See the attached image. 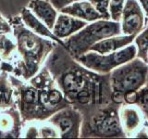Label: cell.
<instances>
[{
  "instance_id": "1",
  "label": "cell",
  "mask_w": 148,
  "mask_h": 139,
  "mask_svg": "<svg viewBox=\"0 0 148 139\" xmlns=\"http://www.w3.org/2000/svg\"><path fill=\"white\" fill-rule=\"evenodd\" d=\"M44 65L76 109L113 103L109 73L101 74L87 69L72 57L64 45H56Z\"/></svg>"
},
{
  "instance_id": "2",
  "label": "cell",
  "mask_w": 148,
  "mask_h": 139,
  "mask_svg": "<svg viewBox=\"0 0 148 139\" xmlns=\"http://www.w3.org/2000/svg\"><path fill=\"white\" fill-rule=\"evenodd\" d=\"M9 79L23 124L45 122L57 111L71 105L45 65L29 80H22L10 73Z\"/></svg>"
},
{
  "instance_id": "3",
  "label": "cell",
  "mask_w": 148,
  "mask_h": 139,
  "mask_svg": "<svg viewBox=\"0 0 148 139\" xmlns=\"http://www.w3.org/2000/svg\"><path fill=\"white\" fill-rule=\"evenodd\" d=\"M17 43V55L12 63V75L29 80L44 66L48 55L58 42L36 34L23 23L20 15L8 18Z\"/></svg>"
},
{
  "instance_id": "4",
  "label": "cell",
  "mask_w": 148,
  "mask_h": 139,
  "mask_svg": "<svg viewBox=\"0 0 148 139\" xmlns=\"http://www.w3.org/2000/svg\"><path fill=\"white\" fill-rule=\"evenodd\" d=\"M119 104L91 106L80 109L82 116L80 137L82 138H125L120 124Z\"/></svg>"
},
{
  "instance_id": "5",
  "label": "cell",
  "mask_w": 148,
  "mask_h": 139,
  "mask_svg": "<svg viewBox=\"0 0 148 139\" xmlns=\"http://www.w3.org/2000/svg\"><path fill=\"white\" fill-rule=\"evenodd\" d=\"M121 34L120 22L100 19L84 26L76 34L64 39L63 44L73 58L87 53L97 42Z\"/></svg>"
},
{
  "instance_id": "6",
  "label": "cell",
  "mask_w": 148,
  "mask_h": 139,
  "mask_svg": "<svg viewBox=\"0 0 148 139\" xmlns=\"http://www.w3.org/2000/svg\"><path fill=\"white\" fill-rule=\"evenodd\" d=\"M148 74V63L134 58L114 69L109 73L112 88V100L123 104V96L128 92L138 91L145 85Z\"/></svg>"
},
{
  "instance_id": "7",
  "label": "cell",
  "mask_w": 148,
  "mask_h": 139,
  "mask_svg": "<svg viewBox=\"0 0 148 139\" xmlns=\"http://www.w3.org/2000/svg\"><path fill=\"white\" fill-rule=\"evenodd\" d=\"M134 58H136V46L132 43L115 52L99 54L94 51H88L87 53L74 58L91 71L101 74H108Z\"/></svg>"
},
{
  "instance_id": "8",
  "label": "cell",
  "mask_w": 148,
  "mask_h": 139,
  "mask_svg": "<svg viewBox=\"0 0 148 139\" xmlns=\"http://www.w3.org/2000/svg\"><path fill=\"white\" fill-rule=\"evenodd\" d=\"M46 120L58 130L61 138L80 137L82 116L72 105L57 111Z\"/></svg>"
},
{
  "instance_id": "9",
  "label": "cell",
  "mask_w": 148,
  "mask_h": 139,
  "mask_svg": "<svg viewBox=\"0 0 148 139\" xmlns=\"http://www.w3.org/2000/svg\"><path fill=\"white\" fill-rule=\"evenodd\" d=\"M17 55V43L13 27L0 12V71L11 72L12 63Z\"/></svg>"
},
{
  "instance_id": "10",
  "label": "cell",
  "mask_w": 148,
  "mask_h": 139,
  "mask_svg": "<svg viewBox=\"0 0 148 139\" xmlns=\"http://www.w3.org/2000/svg\"><path fill=\"white\" fill-rule=\"evenodd\" d=\"M119 22L121 34L125 35L136 36L145 28V15L138 0H126Z\"/></svg>"
},
{
  "instance_id": "11",
  "label": "cell",
  "mask_w": 148,
  "mask_h": 139,
  "mask_svg": "<svg viewBox=\"0 0 148 139\" xmlns=\"http://www.w3.org/2000/svg\"><path fill=\"white\" fill-rule=\"evenodd\" d=\"M119 116L126 137H135L145 125V118L137 105L121 104L119 109Z\"/></svg>"
},
{
  "instance_id": "12",
  "label": "cell",
  "mask_w": 148,
  "mask_h": 139,
  "mask_svg": "<svg viewBox=\"0 0 148 139\" xmlns=\"http://www.w3.org/2000/svg\"><path fill=\"white\" fill-rule=\"evenodd\" d=\"M22 128L23 122L16 105L0 109V138L21 137Z\"/></svg>"
},
{
  "instance_id": "13",
  "label": "cell",
  "mask_w": 148,
  "mask_h": 139,
  "mask_svg": "<svg viewBox=\"0 0 148 139\" xmlns=\"http://www.w3.org/2000/svg\"><path fill=\"white\" fill-rule=\"evenodd\" d=\"M86 25L87 21H85L71 16L69 14L59 12L52 29V32L58 39L64 40L76 34Z\"/></svg>"
},
{
  "instance_id": "14",
  "label": "cell",
  "mask_w": 148,
  "mask_h": 139,
  "mask_svg": "<svg viewBox=\"0 0 148 139\" xmlns=\"http://www.w3.org/2000/svg\"><path fill=\"white\" fill-rule=\"evenodd\" d=\"M59 12L81 19L87 22H92L103 19L101 14L96 10L89 0H82L72 3L69 6L61 8Z\"/></svg>"
},
{
  "instance_id": "15",
  "label": "cell",
  "mask_w": 148,
  "mask_h": 139,
  "mask_svg": "<svg viewBox=\"0 0 148 139\" xmlns=\"http://www.w3.org/2000/svg\"><path fill=\"white\" fill-rule=\"evenodd\" d=\"M27 8L52 31L58 12L50 0H31Z\"/></svg>"
},
{
  "instance_id": "16",
  "label": "cell",
  "mask_w": 148,
  "mask_h": 139,
  "mask_svg": "<svg viewBox=\"0 0 148 139\" xmlns=\"http://www.w3.org/2000/svg\"><path fill=\"white\" fill-rule=\"evenodd\" d=\"M20 16L21 18L23 23L26 25V27L29 28V29L34 32H35L36 34L41 35L43 37H46V38H49L51 40H55L58 42L59 44L64 45L63 42L60 41V39H58V37H56L52 32V31H51L43 21H40L27 7H24L21 9Z\"/></svg>"
},
{
  "instance_id": "17",
  "label": "cell",
  "mask_w": 148,
  "mask_h": 139,
  "mask_svg": "<svg viewBox=\"0 0 148 139\" xmlns=\"http://www.w3.org/2000/svg\"><path fill=\"white\" fill-rule=\"evenodd\" d=\"M134 35H115L108 37L99 42H97L92 46L90 51H94L99 54H108L111 52H115L121 49L125 46L133 43Z\"/></svg>"
},
{
  "instance_id": "18",
  "label": "cell",
  "mask_w": 148,
  "mask_h": 139,
  "mask_svg": "<svg viewBox=\"0 0 148 139\" xmlns=\"http://www.w3.org/2000/svg\"><path fill=\"white\" fill-rule=\"evenodd\" d=\"M16 105L14 88L9 79V73L0 71V109H5Z\"/></svg>"
},
{
  "instance_id": "19",
  "label": "cell",
  "mask_w": 148,
  "mask_h": 139,
  "mask_svg": "<svg viewBox=\"0 0 148 139\" xmlns=\"http://www.w3.org/2000/svg\"><path fill=\"white\" fill-rule=\"evenodd\" d=\"M133 43L136 46V58L147 63L148 58V24L134 37Z\"/></svg>"
},
{
  "instance_id": "20",
  "label": "cell",
  "mask_w": 148,
  "mask_h": 139,
  "mask_svg": "<svg viewBox=\"0 0 148 139\" xmlns=\"http://www.w3.org/2000/svg\"><path fill=\"white\" fill-rule=\"evenodd\" d=\"M125 3H126V0H110L108 12L111 21L118 22L120 21Z\"/></svg>"
},
{
  "instance_id": "21",
  "label": "cell",
  "mask_w": 148,
  "mask_h": 139,
  "mask_svg": "<svg viewBox=\"0 0 148 139\" xmlns=\"http://www.w3.org/2000/svg\"><path fill=\"white\" fill-rule=\"evenodd\" d=\"M138 93H139V97L136 105L142 110L143 116H145V126L148 130V86L147 85L143 86L140 90H138Z\"/></svg>"
},
{
  "instance_id": "22",
  "label": "cell",
  "mask_w": 148,
  "mask_h": 139,
  "mask_svg": "<svg viewBox=\"0 0 148 139\" xmlns=\"http://www.w3.org/2000/svg\"><path fill=\"white\" fill-rule=\"evenodd\" d=\"M40 138H59V133L47 120L39 122Z\"/></svg>"
},
{
  "instance_id": "23",
  "label": "cell",
  "mask_w": 148,
  "mask_h": 139,
  "mask_svg": "<svg viewBox=\"0 0 148 139\" xmlns=\"http://www.w3.org/2000/svg\"><path fill=\"white\" fill-rule=\"evenodd\" d=\"M21 136L25 138H40L39 122H29L23 124Z\"/></svg>"
},
{
  "instance_id": "24",
  "label": "cell",
  "mask_w": 148,
  "mask_h": 139,
  "mask_svg": "<svg viewBox=\"0 0 148 139\" xmlns=\"http://www.w3.org/2000/svg\"><path fill=\"white\" fill-rule=\"evenodd\" d=\"M89 1L92 3L96 10L101 14L104 20H110L108 12L110 0H89Z\"/></svg>"
},
{
  "instance_id": "25",
  "label": "cell",
  "mask_w": 148,
  "mask_h": 139,
  "mask_svg": "<svg viewBox=\"0 0 148 139\" xmlns=\"http://www.w3.org/2000/svg\"><path fill=\"white\" fill-rule=\"evenodd\" d=\"M139 93L138 91H131L128 92L123 96V104L129 105H136L138 102Z\"/></svg>"
},
{
  "instance_id": "26",
  "label": "cell",
  "mask_w": 148,
  "mask_h": 139,
  "mask_svg": "<svg viewBox=\"0 0 148 139\" xmlns=\"http://www.w3.org/2000/svg\"><path fill=\"white\" fill-rule=\"evenodd\" d=\"M78 1H82V0H50V2L52 3V5L56 8L58 11H59L61 8L69 6V5Z\"/></svg>"
},
{
  "instance_id": "27",
  "label": "cell",
  "mask_w": 148,
  "mask_h": 139,
  "mask_svg": "<svg viewBox=\"0 0 148 139\" xmlns=\"http://www.w3.org/2000/svg\"><path fill=\"white\" fill-rule=\"evenodd\" d=\"M138 2L141 5V8L145 17L148 18V0H138Z\"/></svg>"
},
{
  "instance_id": "28",
  "label": "cell",
  "mask_w": 148,
  "mask_h": 139,
  "mask_svg": "<svg viewBox=\"0 0 148 139\" xmlns=\"http://www.w3.org/2000/svg\"><path fill=\"white\" fill-rule=\"evenodd\" d=\"M145 85L148 86V74H147V79H146V83H145Z\"/></svg>"
},
{
  "instance_id": "29",
  "label": "cell",
  "mask_w": 148,
  "mask_h": 139,
  "mask_svg": "<svg viewBox=\"0 0 148 139\" xmlns=\"http://www.w3.org/2000/svg\"><path fill=\"white\" fill-rule=\"evenodd\" d=\"M146 24H148V18H147V21H146Z\"/></svg>"
},
{
  "instance_id": "30",
  "label": "cell",
  "mask_w": 148,
  "mask_h": 139,
  "mask_svg": "<svg viewBox=\"0 0 148 139\" xmlns=\"http://www.w3.org/2000/svg\"><path fill=\"white\" fill-rule=\"evenodd\" d=\"M147 59H148V58H147ZM147 63H148V60H147Z\"/></svg>"
},
{
  "instance_id": "31",
  "label": "cell",
  "mask_w": 148,
  "mask_h": 139,
  "mask_svg": "<svg viewBox=\"0 0 148 139\" xmlns=\"http://www.w3.org/2000/svg\"><path fill=\"white\" fill-rule=\"evenodd\" d=\"M0 63H1V60H0Z\"/></svg>"
}]
</instances>
